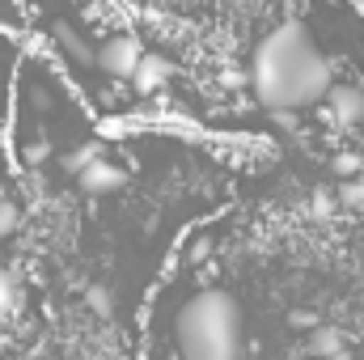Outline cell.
I'll return each instance as SVG.
<instances>
[{"mask_svg":"<svg viewBox=\"0 0 364 360\" xmlns=\"http://www.w3.org/2000/svg\"><path fill=\"white\" fill-rule=\"evenodd\" d=\"M182 360H246L242 339V305L225 288L195 292L178 314Z\"/></svg>","mask_w":364,"mask_h":360,"instance_id":"obj_2","label":"cell"},{"mask_svg":"<svg viewBox=\"0 0 364 360\" xmlns=\"http://www.w3.org/2000/svg\"><path fill=\"white\" fill-rule=\"evenodd\" d=\"M51 43H55L77 68H97V47L85 43V34H81L68 17H55V21H51Z\"/></svg>","mask_w":364,"mask_h":360,"instance_id":"obj_6","label":"cell"},{"mask_svg":"<svg viewBox=\"0 0 364 360\" xmlns=\"http://www.w3.org/2000/svg\"><path fill=\"white\" fill-rule=\"evenodd\" d=\"M97 157H102V140H90V144H77L73 153H64V157H60V166H64L68 174H81V170L93 166Z\"/></svg>","mask_w":364,"mask_h":360,"instance_id":"obj_9","label":"cell"},{"mask_svg":"<svg viewBox=\"0 0 364 360\" xmlns=\"http://www.w3.org/2000/svg\"><path fill=\"white\" fill-rule=\"evenodd\" d=\"M305 348H309V356H314V360L339 356V352H348V335H343L339 327H314Z\"/></svg>","mask_w":364,"mask_h":360,"instance_id":"obj_8","label":"cell"},{"mask_svg":"<svg viewBox=\"0 0 364 360\" xmlns=\"http://www.w3.org/2000/svg\"><path fill=\"white\" fill-rule=\"evenodd\" d=\"M170 77H174V64L161 55V51H144V60H140V68L132 73V93H140V97H157V93L170 85Z\"/></svg>","mask_w":364,"mask_h":360,"instance_id":"obj_5","label":"cell"},{"mask_svg":"<svg viewBox=\"0 0 364 360\" xmlns=\"http://www.w3.org/2000/svg\"><path fill=\"white\" fill-rule=\"evenodd\" d=\"M17 305H21V288H17L13 271L0 268V314H9V309H17Z\"/></svg>","mask_w":364,"mask_h":360,"instance_id":"obj_12","label":"cell"},{"mask_svg":"<svg viewBox=\"0 0 364 360\" xmlns=\"http://www.w3.org/2000/svg\"><path fill=\"white\" fill-rule=\"evenodd\" d=\"M85 305H90L97 318H110V314H114V292H110L106 284H90V288H85Z\"/></svg>","mask_w":364,"mask_h":360,"instance_id":"obj_10","label":"cell"},{"mask_svg":"<svg viewBox=\"0 0 364 360\" xmlns=\"http://www.w3.org/2000/svg\"><path fill=\"white\" fill-rule=\"evenodd\" d=\"M335 208H343L339 195H331V191H314V195H309V216H314V221H331Z\"/></svg>","mask_w":364,"mask_h":360,"instance_id":"obj_11","label":"cell"},{"mask_svg":"<svg viewBox=\"0 0 364 360\" xmlns=\"http://www.w3.org/2000/svg\"><path fill=\"white\" fill-rule=\"evenodd\" d=\"M339 203L343 208H364V179L356 174V179H343V186H339Z\"/></svg>","mask_w":364,"mask_h":360,"instance_id":"obj_14","label":"cell"},{"mask_svg":"<svg viewBox=\"0 0 364 360\" xmlns=\"http://www.w3.org/2000/svg\"><path fill=\"white\" fill-rule=\"evenodd\" d=\"M144 60V43L132 34V30H114L97 43V68L110 77V81H132V73L140 68Z\"/></svg>","mask_w":364,"mask_h":360,"instance_id":"obj_3","label":"cell"},{"mask_svg":"<svg viewBox=\"0 0 364 360\" xmlns=\"http://www.w3.org/2000/svg\"><path fill=\"white\" fill-rule=\"evenodd\" d=\"M322 106H326L331 123H339V127H356V123H364V90L352 85V81H335Z\"/></svg>","mask_w":364,"mask_h":360,"instance_id":"obj_4","label":"cell"},{"mask_svg":"<svg viewBox=\"0 0 364 360\" xmlns=\"http://www.w3.org/2000/svg\"><path fill=\"white\" fill-rule=\"evenodd\" d=\"M17 225H21V212H17L9 199H0V238H9Z\"/></svg>","mask_w":364,"mask_h":360,"instance_id":"obj_16","label":"cell"},{"mask_svg":"<svg viewBox=\"0 0 364 360\" xmlns=\"http://www.w3.org/2000/svg\"><path fill=\"white\" fill-rule=\"evenodd\" d=\"M331 170H335L339 179H356V174H360V157H356V153H335V157H331Z\"/></svg>","mask_w":364,"mask_h":360,"instance_id":"obj_15","label":"cell"},{"mask_svg":"<svg viewBox=\"0 0 364 360\" xmlns=\"http://www.w3.org/2000/svg\"><path fill=\"white\" fill-rule=\"evenodd\" d=\"M208 255H212V242H208V238H199V242L191 246V263H203Z\"/></svg>","mask_w":364,"mask_h":360,"instance_id":"obj_18","label":"cell"},{"mask_svg":"<svg viewBox=\"0 0 364 360\" xmlns=\"http://www.w3.org/2000/svg\"><path fill=\"white\" fill-rule=\"evenodd\" d=\"M326 360H352V352H339V356H326Z\"/></svg>","mask_w":364,"mask_h":360,"instance_id":"obj_19","label":"cell"},{"mask_svg":"<svg viewBox=\"0 0 364 360\" xmlns=\"http://www.w3.org/2000/svg\"><path fill=\"white\" fill-rule=\"evenodd\" d=\"M123 182H127V170L114 166V162H106V157H97L93 166H85V170L77 174V186H81L85 195H110V191H119Z\"/></svg>","mask_w":364,"mask_h":360,"instance_id":"obj_7","label":"cell"},{"mask_svg":"<svg viewBox=\"0 0 364 360\" xmlns=\"http://www.w3.org/2000/svg\"><path fill=\"white\" fill-rule=\"evenodd\" d=\"M335 85V68L322 55V47L314 43L309 26L288 17L272 26L250 55V90L263 110H305L326 102V93Z\"/></svg>","mask_w":364,"mask_h":360,"instance_id":"obj_1","label":"cell"},{"mask_svg":"<svg viewBox=\"0 0 364 360\" xmlns=\"http://www.w3.org/2000/svg\"><path fill=\"white\" fill-rule=\"evenodd\" d=\"M47 157H51V140H30V144L21 149V162H26V170H38V166H47Z\"/></svg>","mask_w":364,"mask_h":360,"instance_id":"obj_13","label":"cell"},{"mask_svg":"<svg viewBox=\"0 0 364 360\" xmlns=\"http://www.w3.org/2000/svg\"><path fill=\"white\" fill-rule=\"evenodd\" d=\"M292 327H296V331H314V327H318V314H309V309H296V314H292Z\"/></svg>","mask_w":364,"mask_h":360,"instance_id":"obj_17","label":"cell"}]
</instances>
